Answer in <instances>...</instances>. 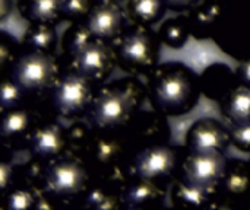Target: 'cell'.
<instances>
[{"mask_svg": "<svg viewBox=\"0 0 250 210\" xmlns=\"http://www.w3.org/2000/svg\"><path fill=\"white\" fill-rule=\"evenodd\" d=\"M26 101L22 89L13 82L9 73H3L1 79V91H0V111H6L15 107L22 105Z\"/></svg>", "mask_w": 250, "mask_h": 210, "instance_id": "cell-31", "label": "cell"}, {"mask_svg": "<svg viewBox=\"0 0 250 210\" xmlns=\"http://www.w3.org/2000/svg\"><path fill=\"white\" fill-rule=\"evenodd\" d=\"M146 86L136 77H123L101 83L85 114L86 121L97 132L123 130L141 111Z\"/></svg>", "mask_w": 250, "mask_h": 210, "instance_id": "cell-1", "label": "cell"}, {"mask_svg": "<svg viewBox=\"0 0 250 210\" xmlns=\"http://www.w3.org/2000/svg\"><path fill=\"white\" fill-rule=\"evenodd\" d=\"M126 15L132 23L154 26L168 10L164 0H127Z\"/></svg>", "mask_w": 250, "mask_h": 210, "instance_id": "cell-25", "label": "cell"}, {"mask_svg": "<svg viewBox=\"0 0 250 210\" xmlns=\"http://www.w3.org/2000/svg\"><path fill=\"white\" fill-rule=\"evenodd\" d=\"M158 37L164 45L173 50L183 48L189 37H192L186 15H177L164 20V23L158 29Z\"/></svg>", "mask_w": 250, "mask_h": 210, "instance_id": "cell-28", "label": "cell"}, {"mask_svg": "<svg viewBox=\"0 0 250 210\" xmlns=\"http://www.w3.org/2000/svg\"><path fill=\"white\" fill-rule=\"evenodd\" d=\"M82 206L94 210L123 209L122 191L92 180L82 196Z\"/></svg>", "mask_w": 250, "mask_h": 210, "instance_id": "cell-24", "label": "cell"}, {"mask_svg": "<svg viewBox=\"0 0 250 210\" xmlns=\"http://www.w3.org/2000/svg\"><path fill=\"white\" fill-rule=\"evenodd\" d=\"M199 83L202 94L212 101H221L237 85L236 72L224 63L209 64L201 75Z\"/></svg>", "mask_w": 250, "mask_h": 210, "instance_id": "cell-19", "label": "cell"}, {"mask_svg": "<svg viewBox=\"0 0 250 210\" xmlns=\"http://www.w3.org/2000/svg\"><path fill=\"white\" fill-rule=\"evenodd\" d=\"M38 99H32V105H19L1 111L0 118V137L4 146L10 149L26 146L28 137L34 127L47 120L38 107Z\"/></svg>", "mask_w": 250, "mask_h": 210, "instance_id": "cell-12", "label": "cell"}, {"mask_svg": "<svg viewBox=\"0 0 250 210\" xmlns=\"http://www.w3.org/2000/svg\"><path fill=\"white\" fill-rule=\"evenodd\" d=\"M42 191L23 184L15 183L13 187L3 196L4 208L7 210H28L35 209L37 200Z\"/></svg>", "mask_w": 250, "mask_h": 210, "instance_id": "cell-29", "label": "cell"}, {"mask_svg": "<svg viewBox=\"0 0 250 210\" xmlns=\"http://www.w3.org/2000/svg\"><path fill=\"white\" fill-rule=\"evenodd\" d=\"M161 39L152 26L132 23L114 41L117 67L129 75L151 73L160 58Z\"/></svg>", "mask_w": 250, "mask_h": 210, "instance_id": "cell-4", "label": "cell"}, {"mask_svg": "<svg viewBox=\"0 0 250 210\" xmlns=\"http://www.w3.org/2000/svg\"><path fill=\"white\" fill-rule=\"evenodd\" d=\"M18 168H15L12 159H1L0 161V196L3 197L16 183Z\"/></svg>", "mask_w": 250, "mask_h": 210, "instance_id": "cell-34", "label": "cell"}, {"mask_svg": "<svg viewBox=\"0 0 250 210\" xmlns=\"http://www.w3.org/2000/svg\"><path fill=\"white\" fill-rule=\"evenodd\" d=\"M199 0H164L168 10L173 12H188Z\"/></svg>", "mask_w": 250, "mask_h": 210, "instance_id": "cell-37", "label": "cell"}, {"mask_svg": "<svg viewBox=\"0 0 250 210\" xmlns=\"http://www.w3.org/2000/svg\"><path fill=\"white\" fill-rule=\"evenodd\" d=\"M123 0H95V3H117L120 4Z\"/></svg>", "mask_w": 250, "mask_h": 210, "instance_id": "cell-39", "label": "cell"}, {"mask_svg": "<svg viewBox=\"0 0 250 210\" xmlns=\"http://www.w3.org/2000/svg\"><path fill=\"white\" fill-rule=\"evenodd\" d=\"M25 148L34 159L50 162L67 152L66 130L56 121L44 120L34 127Z\"/></svg>", "mask_w": 250, "mask_h": 210, "instance_id": "cell-15", "label": "cell"}, {"mask_svg": "<svg viewBox=\"0 0 250 210\" xmlns=\"http://www.w3.org/2000/svg\"><path fill=\"white\" fill-rule=\"evenodd\" d=\"M92 39H94V35L91 34L85 22L70 23V26L64 31L60 39V48H62V57H63L64 66Z\"/></svg>", "mask_w": 250, "mask_h": 210, "instance_id": "cell-27", "label": "cell"}, {"mask_svg": "<svg viewBox=\"0 0 250 210\" xmlns=\"http://www.w3.org/2000/svg\"><path fill=\"white\" fill-rule=\"evenodd\" d=\"M63 69H66L64 61L56 53L25 50L4 73H9L26 99L32 101L47 96Z\"/></svg>", "mask_w": 250, "mask_h": 210, "instance_id": "cell-3", "label": "cell"}, {"mask_svg": "<svg viewBox=\"0 0 250 210\" xmlns=\"http://www.w3.org/2000/svg\"><path fill=\"white\" fill-rule=\"evenodd\" d=\"M116 66L114 47L110 42L94 38L66 64V69H73L95 85H101L113 73Z\"/></svg>", "mask_w": 250, "mask_h": 210, "instance_id": "cell-11", "label": "cell"}, {"mask_svg": "<svg viewBox=\"0 0 250 210\" xmlns=\"http://www.w3.org/2000/svg\"><path fill=\"white\" fill-rule=\"evenodd\" d=\"M95 0H63L62 1V20L70 23L85 22Z\"/></svg>", "mask_w": 250, "mask_h": 210, "instance_id": "cell-32", "label": "cell"}, {"mask_svg": "<svg viewBox=\"0 0 250 210\" xmlns=\"http://www.w3.org/2000/svg\"><path fill=\"white\" fill-rule=\"evenodd\" d=\"M234 72H236L237 83H243V85L250 86V58L239 61V66Z\"/></svg>", "mask_w": 250, "mask_h": 210, "instance_id": "cell-36", "label": "cell"}, {"mask_svg": "<svg viewBox=\"0 0 250 210\" xmlns=\"http://www.w3.org/2000/svg\"><path fill=\"white\" fill-rule=\"evenodd\" d=\"M211 1H218V3H226V1H229V0H211Z\"/></svg>", "mask_w": 250, "mask_h": 210, "instance_id": "cell-40", "label": "cell"}, {"mask_svg": "<svg viewBox=\"0 0 250 210\" xmlns=\"http://www.w3.org/2000/svg\"><path fill=\"white\" fill-rule=\"evenodd\" d=\"M221 113L233 124H250V86L237 83L221 101Z\"/></svg>", "mask_w": 250, "mask_h": 210, "instance_id": "cell-21", "label": "cell"}, {"mask_svg": "<svg viewBox=\"0 0 250 210\" xmlns=\"http://www.w3.org/2000/svg\"><path fill=\"white\" fill-rule=\"evenodd\" d=\"M201 94L199 76L183 63H164L149 73L146 95L154 110L167 117H180L192 111Z\"/></svg>", "mask_w": 250, "mask_h": 210, "instance_id": "cell-2", "label": "cell"}, {"mask_svg": "<svg viewBox=\"0 0 250 210\" xmlns=\"http://www.w3.org/2000/svg\"><path fill=\"white\" fill-rule=\"evenodd\" d=\"M224 3L211 1V0H199L186 12V19L190 28V34L193 38L204 41L212 39V34L217 25V19L221 13Z\"/></svg>", "mask_w": 250, "mask_h": 210, "instance_id": "cell-20", "label": "cell"}, {"mask_svg": "<svg viewBox=\"0 0 250 210\" xmlns=\"http://www.w3.org/2000/svg\"><path fill=\"white\" fill-rule=\"evenodd\" d=\"M230 143V132L218 120L209 117L195 121L186 133L188 151H226Z\"/></svg>", "mask_w": 250, "mask_h": 210, "instance_id": "cell-17", "label": "cell"}, {"mask_svg": "<svg viewBox=\"0 0 250 210\" xmlns=\"http://www.w3.org/2000/svg\"><path fill=\"white\" fill-rule=\"evenodd\" d=\"M212 41L237 61L250 58V0L224 3L212 34Z\"/></svg>", "mask_w": 250, "mask_h": 210, "instance_id": "cell-6", "label": "cell"}, {"mask_svg": "<svg viewBox=\"0 0 250 210\" xmlns=\"http://www.w3.org/2000/svg\"><path fill=\"white\" fill-rule=\"evenodd\" d=\"M127 15L117 3H95L85 19L94 38L114 42L126 29Z\"/></svg>", "mask_w": 250, "mask_h": 210, "instance_id": "cell-16", "label": "cell"}, {"mask_svg": "<svg viewBox=\"0 0 250 210\" xmlns=\"http://www.w3.org/2000/svg\"><path fill=\"white\" fill-rule=\"evenodd\" d=\"M167 115L154 111H139L132 121L123 129L125 134L130 143L133 153L148 145L167 143L170 137V129L167 123Z\"/></svg>", "mask_w": 250, "mask_h": 210, "instance_id": "cell-14", "label": "cell"}, {"mask_svg": "<svg viewBox=\"0 0 250 210\" xmlns=\"http://www.w3.org/2000/svg\"><path fill=\"white\" fill-rule=\"evenodd\" d=\"M166 191L161 184L132 177L122 193L123 209L139 210L158 206L164 200Z\"/></svg>", "mask_w": 250, "mask_h": 210, "instance_id": "cell-18", "label": "cell"}, {"mask_svg": "<svg viewBox=\"0 0 250 210\" xmlns=\"http://www.w3.org/2000/svg\"><path fill=\"white\" fill-rule=\"evenodd\" d=\"M229 158L224 151H188L182 156L179 174L183 181L207 190H215L227 168Z\"/></svg>", "mask_w": 250, "mask_h": 210, "instance_id": "cell-10", "label": "cell"}, {"mask_svg": "<svg viewBox=\"0 0 250 210\" xmlns=\"http://www.w3.org/2000/svg\"><path fill=\"white\" fill-rule=\"evenodd\" d=\"M215 197V190H207L195 184L177 178L171 189V200L174 206L182 208H209Z\"/></svg>", "mask_w": 250, "mask_h": 210, "instance_id": "cell-23", "label": "cell"}, {"mask_svg": "<svg viewBox=\"0 0 250 210\" xmlns=\"http://www.w3.org/2000/svg\"><path fill=\"white\" fill-rule=\"evenodd\" d=\"M215 196L212 208L220 209L234 208L236 203L250 199V161L229 159L224 175L215 189Z\"/></svg>", "mask_w": 250, "mask_h": 210, "instance_id": "cell-13", "label": "cell"}, {"mask_svg": "<svg viewBox=\"0 0 250 210\" xmlns=\"http://www.w3.org/2000/svg\"><path fill=\"white\" fill-rule=\"evenodd\" d=\"M230 142L236 149L250 153V124L233 126L230 130Z\"/></svg>", "mask_w": 250, "mask_h": 210, "instance_id": "cell-35", "label": "cell"}, {"mask_svg": "<svg viewBox=\"0 0 250 210\" xmlns=\"http://www.w3.org/2000/svg\"><path fill=\"white\" fill-rule=\"evenodd\" d=\"M94 134V129L89 123L76 121L66 130L67 139V153L82 158L85 149L88 148Z\"/></svg>", "mask_w": 250, "mask_h": 210, "instance_id": "cell-30", "label": "cell"}, {"mask_svg": "<svg viewBox=\"0 0 250 210\" xmlns=\"http://www.w3.org/2000/svg\"><path fill=\"white\" fill-rule=\"evenodd\" d=\"M59 38L53 23H31L23 34L25 50L54 53Z\"/></svg>", "mask_w": 250, "mask_h": 210, "instance_id": "cell-26", "label": "cell"}, {"mask_svg": "<svg viewBox=\"0 0 250 210\" xmlns=\"http://www.w3.org/2000/svg\"><path fill=\"white\" fill-rule=\"evenodd\" d=\"M63 0H19L21 16L29 23H56L62 20Z\"/></svg>", "mask_w": 250, "mask_h": 210, "instance_id": "cell-22", "label": "cell"}, {"mask_svg": "<svg viewBox=\"0 0 250 210\" xmlns=\"http://www.w3.org/2000/svg\"><path fill=\"white\" fill-rule=\"evenodd\" d=\"M95 89V83L88 77L73 69H64L45 99L54 115L78 118L86 114Z\"/></svg>", "mask_w": 250, "mask_h": 210, "instance_id": "cell-7", "label": "cell"}, {"mask_svg": "<svg viewBox=\"0 0 250 210\" xmlns=\"http://www.w3.org/2000/svg\"><path fill=\"white\" fill-rule=\"evenodd\" d=\"M182 156L179 151L167 143L148 145L138 149L130 159L133 177L163 184L179 171Z\"/></svg>", "mask_w": 250, "mask_h": 210, "instance_id": "cell-9", "label": "cell"}, {"mask_svg": "<svg viewBox=\"0 0 250 210\" xmlns=\"http://www.w3.org/2000/svg\"><path fill=\"white\" fill-rule=\"evenodd\" d=\"M12 0H0V22H4L7 19V16L12 13Z\"/></svg>", "mask_w": 250, "mask_h": 210, "instance_id": "cell-38", "label": "cell"}, {"mask_svg": "<svg viewBox=\"0 0 250 210\" xmlns=\"http://www.w3.org/2000/svg\"><path fill=\"white\" fill-rule=\"evenodd\" d=\"M21 45L19 42L7 32L0 34V67L4 72L9 70L12 63L19 57L21 54Z\"/></svg>", "mask_w": 250, "mask_h": 210, "instance_id": "cell-33", "label": "cell"}, {"mask_svg": "<svg viewBox=\"0 0 250 210\" xmlns=\"http://www.w3.org/2000/svg\"><path fill=\"white\" fill-rule=\"evenodd\" d=\"M92 181L86 164L75 155H63L45 164L41 191L59 202L70 203L83 196Z\"/></svg>", "mask_w": 250, "mask_h": 210, "instance_id": "cell-5", "label": "cell"}, {"mask_svg": "<svg viewBox=\"0 0 250 210\" xmlns=\"http://www.w3.org/2000/svg\"><path fill=\"white\" fill-rule=\"evenodd\" d=\"M133 151L125 134V130L117 132H97L82 155L91 177L98 178L119 167L130 164Z\"/></svg>", "mask_w": 250, "mask_h": 210, "instance_id": "cell-8", "label": "cell"}]
</instances>
